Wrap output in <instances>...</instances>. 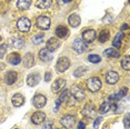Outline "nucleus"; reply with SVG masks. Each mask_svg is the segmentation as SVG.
<instances>
[{
	"label": "nucleus",
	"mask_w": 130,
	"mask_h": 129,
	"mask_svg": "<svg viewBox=\"0 0 130 129\" xmlns=\"http://www.w3.org/2000/svg\"><path fill=\"white\" fill-rule=\"evenodd\" d=\"M86 85H87V88L88 90L91 92H96L98 91V90L101 88V81H100L99 78L97 77H91L87 80V83H86Z\"/></svg>",
	"instance_id": "obj_1"
},
{
	"label": "nucleus",
	"mask_w": 130,
	"mask_h": 129,
	"mask_svg": "<svg viewBox=\"0 0 130 129\" xmlns=\"http://www.w3.org/2000/svg\"><path fill=\"white\" fill-rule=\"evenodd\" d=\"M69 67H70V60L67 57L59 58L57 61V64H56V69H57L58 72H64Z\"/></svg>",
	"instance_id": "obj_2"
},
{
	"label": "nucleus",
	"mask_w": 130,
	"mask_h": 129,
	"mask_svg": "<svg viewBox=\"0 0 130 129\" xmlns=\"http://www.w3.org/2000/svg\"><path fill=\"white\" fill-rule=\"evenodd\" d=\"M69 91L72 95L73 98H75L76 100H78V101L84 100L85 97H86V93L84 91V89H82L81 87H79V86H76V85L71 87V89H70Z\"/></svg>",
	"instance_id": "obj_3"
},
{
	"label": "nucleus",
	"mask_w": 130,
	"mask_h": 129,
	"mask_svg": "<svg viewBox=\"0 0 130 129\" xmlns=\"http://www.w3.org/2000/svg\"><path fill=\"white\" fill-rule=\"evenodd\" d=\"M60 124L63 126L64 128L70 129L73 127V125L76 124V117L72 115H66L60 119Z\"/></svg>",
	"instance_id": "obj_4"
},
{
	"label": "nucleus",
	"mask_w": 130,
	"mask_h": 129,
	"mask_svg": "<svg viewBox=\"0 0 130 129\" xmlns=\"http://www.w3.org/2000/svg\"><path fill=\"white\" fill-rule=\"evenodd\" d=\"M17 27H18V29L21 32H28L31 27V22L28 18L22 17V18H20L18 20V22H17Z\"/></svg>",
	"instance_id": "obj_5"
},
{
	"label": "nucleus",
	"mask_w": 130,
	"mask_h": 129,
	"mask_svg": "<svg viewBox=\"0 0 130 129\" xmlns=\"http://www.w3.org/2000/svg\"><path fill=\"white\" fill-rule=\"evenodd\" d=\"M72 49L78 52V54L85 52L87 50V43H86L82 39H76L75 41L72 42Z\"/></svg>",
	"instance_id": "obj_6"
},
{
	"label": "nucleus",
	"mask_w": 130,
	"mask_h": 129,
	"mask_svg": "<svg viewBox=\"0 0 130 129\" xmlns=\"http://www.w3.org/2000/svg\"><path fill=\"white\" fill-rule=\"evenodd\" d=\"M37 27L42 30H48L50 28V19L46 16H40L37 19Z\"/></svg>",
	"instance_id": "obj_7"
},
{
	"label": "nucleus",
	"mask_w": 130,
	"mask_h": 129,
	"mask_svg": "<svg viewBox=\"0 0 130 129\" xmlns=\"http://www.w3.org/2000/svg\"><path fill=\"white\" fill-rule=\"evenodd\" d=\"M82 115L87 117V118H94L96 117V108L91 104L86 105L84 109H82Z\"/></svg>",
	"instance_id": "obj_8"
},
{
	"label": "nucleus",
	"mask_w": 130,
	"mask_h": 129,
	"mask_svg": "<svg viewBox=\"0 0 130 129\" xmlns=\"http://www.w3.org/2000/svg\"><path fill=\"white\" fill-rule=\"evenodd\" d=\"M64 86H66V80L62 79V78H58V79L55 80V83H52L51 89L55 93H57L59 91H61V90L64 88Z\"/></svg>",
	"instance_id": "obj_9"
},
{
	"label": "nucleus",
	"mask_w": 130,
	"mask_h": 129,
	"mask_svg": "<svg viewBox=\"0 0 130 129\" xmlns=\"http://www.w3.org/2000/svg\"><path fill=\"white\" fill-rule=\"evenodd\" d=\"M46 120V114L42 111H37L31 116V121L35 125H41Z\"/></svg>",
	"instance_id": "obj_10"
},
{
	"label": "nucleus",
	"mask_w": 130,
	"mask_h": 129,
	"mask_svg": "<svg viewBox=\"0 0 130 129\" xmlns=\"http://www.w3.org/2000/svg\"><path fill=\"white\" fill-rule=\"evenodd\" d=\"M97 37V34L93 29H89V30H86L82 32V39L85 42H92Z\"/></svg>",
	"instance_id": "obj_11"
},
{
	"label": "nucleus",
	"mask_w": 130,
	"mask_h": 129,
	"mask_svg": "<svg viewBox=\"0 0 130 129\" xmlns=\"http://www.w3.org/2000/svg\"><path fill=\"white\" fill-rule=\"evenodd\" d=\"M47 102V98L43 95H36L32 99V104L36 108H42Z\"/></svg>",
	"instance_id": "obj_12"
},
{
	"label": "nucleus",
	"mask_w": 130,
	"mask_h": 129,
	"mask_svg": "<svg viewBox=\"0 0 130 129\" xmlns=\"http://www.w3.org/2000/svg\"><path fill=\"white\" fill-rule=\"evenodd\" d=\"M59 46H60V41L58 40V38L51 37L48 41H47V49H48L50 52L57 50V49L59 48Z\"/></svg>",
	"instance_id": "obj_13"
},
{
	"label": "nucleus",
	"mask_w": 130,
	"mask_h": 129,
	"mask_svg": "<svg viewBox=\"0 0 130 129\" xmlns=\"http://www.w3.org/2000/svg\"><path fill=\"white\" fill-rule=\"evenodd\" d=\"M119 80V75L116 71H108L106 75V81L109 85H116Z\"/></svg>",
	"instance_id": "obj_14"
},
{
	"label": "nucleus",
	"mask_w": 130,
	"mask_h": 129,
	"mask_svg": "<svg viewBox=\"0 0 130 129\" xmlns=\"http://www.w3.org/2000/svg\"><path fill=\"white\" fill-rule=\"evenodd\" d=\"M40 80H41V77L39 74H30L27 77V84H28V86H30V87L37 86V85L40 83Z\"/></svg>",
	"instance_id": "obj_15"
},
{
	"label": "nucleus",
	"mask_w": 130,
	"mask_h": 129,
	"mask_svg": "<svg viewBox=\"0 0 130 129\" xmlns=\"http://www.w3.org/2000/svg\"><path fill=\"white\" fill-rule=\"evenodd\" d=\"M17 78H18V74H17L16 71H8L7 74H6V77H5V83L7 85H13L16 83Z\"/></svg>",
	"instance_id": "obj_16"
},
{
	"label": "nucleus",
	"mask_w": 130,
	"mask_h": 129,
	"mask_svg": "<svg viewBox=\"0 0 130 129\" xmlns=\"http://www.w3.org/2000/svg\"><path fill=\"white\" fill-rule=\"evenodd\" d=\"M39 58L45 62H49V61L52 60V55L47 48H43L39 51Z\"/></svg>",
	"instance_id": "obj_17"
},
{
	"label": "nucleus",
	"mask_w": 130,
	"mask_h": 129,
	"mask_svg": "<svg viewBox=\"0 0 130 129\" xmlns=\"http://www.w3.org/2000/svg\"><path fill=\"white\" fill-rule=\"evenodd\" d=\"M35 64V57L31 52H28V54L25 55V58H23V66L26 68H31Z\"/></svg>",
	"instance_id": "obj_18"
},
{
	"label": "nucleus",
	"mask_w": 130,
	"mask_h": 129,
	"mask_svg": "<svg viewBox=\"0 0 130 129\" xmlns=\"http://www.w3.org/2000/svg\"><path fill=\"white\" fill-rule=\"evenodd\" d=\"M11 102H12L14 107H20L25 104V97L21 93H16V95H13L12 99H11Z\"/></svg>",
	"instance_id": "obj_19"
},
{
	"label": "nucleus",
	"mask_w": 130,
	"mask_h": 129,
	"mask_svg": "<svg viewBox=\"0 0 130 129\" xmlns=\"http://www.w3.org/2000/svg\"><path fill=\"white\" fill-rule=\"evenodd\" d=\"M127 91H128V88H121L120 91L118 93H115V95H111L110 97H109V100L110 101H117V100H120V99H122L123 97H125L127 95Z\"/></svg>",
	"instance_id": "obj_20"
},
{
	"label": "nucleus",
	"mask_w": 130,
	"mask_h": 129,
	"mask_svg": "<svg viewBox=\"0 0 130 129\" xmlns=\"http://www.w3.org/2000/svg\"><path fill=\"white\" fill-rule=\"evenodd\" d=\"M7 61L13 66H17L21 62V57L19 56V54H10L7 57Z\"/></svg>",
	"instance_id": "obj_21"
},
{
	"label": "nucleus",
	"mask_w": 130,
	"mask_h": 129,
	"mask_svg": "<svg viewBox=\"0 0 130 129\" xmlns=\"http://www.w3.org/2000/svg\"><path fill=\"white\" fill-rule=\"evenodd\" d=\"M68 22H69V25L71 26V27H78V26L80 25L81 20L78 14L72 13V14H70L69 18H68Z\"/></svg>",
	"instance_id": "obj_22"
},
{
	"label": "nucleus",
	"mask_w": 130,
	"mask_h": 129,
	"mask_svg": "<svg viewBox=\"0 0 130 129\" xmlns=\"http://www.w3.org/2000/svg\"><path fill=\"white\" fill-rule=\"evenodd\" d=\"M103 56H106V57H108V58H118L120 56V54L117 49L109 48V49H106V50L103 51Z\"/></svg>",
	"instance_id": "obj_23"
},
{
	"label": "nucleus",
	"mask_w": 130,
	"mask_h": 129,
	"mask_svg": "<svg viewBox=\"0 0 130 129\" xmlns=\"http://www.w3.org/2000/svg\"><path fill=\"white\" fill-rule=\"evenodd\" d=\"M31 6V0H18L17 2V7L20 10H27Z\"/></svg>",
	"instance_id": "obj_24"
},
{
	"label": "nucleus",
	"mask_w": 130,
	"mask_h": 129,
	"mask_svg": "<svg viewBox=\"0 0 130 129\" xmlns=\"http://www.w3.org/2000/svg\"><path fill=\"white\" fill-rule=\"evenodd\" d=\"M25 45V40L21 37H14L11 39V46L14 48H22Z\"/></svg>",
	"instance_id": "obj_25"
},
{
	"label": "nucleus",
	"mask_w": 130,
	"mask_h": 129,
	"mask_svg": "<svg viewBox=\"0 0 130 129\" xmlns=\"http://www.w3.org/2000/svg\"><path fill=\"white\" fill-rule=\"evenodd\" d=\"M52 5V0H37L36 6L40 9H47Z\"/></svg>",
	"instance_id": "obj_26"
},
{
	"label": "nucleus",
	"mask_w": 130,
	"mask_h": 129,
	"mask_svg": "<svg viewBox=\"0 0 130 129\" xmlns=\"http://www.w3.org/2000/svg\"><path fill=\"white\" fill-rule=\"evenodd\" d=\"M56 35L58 38H64L68 35V29L64 26H58L56 29Z\"/></svg>",
	"instance_id": "obj_27"
},
{
	"label": "nucleus",
	"mask_w": 130,
	"mask_h": 129,
	"mask_svg": "<svg viewBox=\"0 0 130 129\" xmlns=\"http://www.w3.org/2000/svg\"><path fill=\"white\" fill-rule=\"evenodd\" d=\"M123 37H125V36H123L122 32H119V34H117L116 37H115V39H113V42H112L113 47H116V48H119V47L121 46V40H122Z\"/></svg>",
	"instance_id": "obj_28"
},
{
	"label": "nucleus",
	"mask_w": 130,
	"mask_h": 129,
	"mask_svg": "<svg viewBox=\"0 0 130 129\" xmlns=\"http://www.w3.org/2000/svg\"><path fill=\"white\" fill-rule=\"evenodd\" d=\"M121 67H122L125 70H130V57L129 56H125L121 60Z\"/></svg>",
	"instance_id": "obj_29"
},
{
	"label": "nucleus",
	"mask_w": 130,
	"mask_h": 129,
	"mask_svg": "<svg viewBox=\"0 0 130 129\" xmlns=\"http://www.w3.org/2000/svg\"><path fill=\"white\" fill-rule=\"evenodd\" d=\"M69 96H70V91H69V89H64L63 91L60 93V97L58 98V100L60 101V102L68 101V100H69Z\"/></svg>",
	"instance_id": "obj_30"
},
{
	"label": "nucleus",
	"mask_w": 130,
	"mask_h": 129,
	"mask_svg": "<svg viewBox=\"0 0 130 129\" xmlns=\"http://www.w3.org/2000/svg\"><path fill=\"white\" fill-rule=\"evenodd\" d=\"M110 38V34H109L108 30H102L100 32V36H99V41L100 42H106L108 41V39Z\"/></svg>",
	"instance_id": "obj_31"
},
{
	"label": "nucleus",
	"mask_w": 130,
	"mask_h": 129,
	"mask_svg": "<svg viewBox=\"0 0 130 129\" xmlns=\"http://www.w3.org/2000/svg\"><path fill=\"white\" fill-rule=\"evenodd\" d=\"M109 110H110V102H109V101L103 102L101 106H100V108H99V112L101 114V115H103V114H107Z\"/></svg>",
	"instance_id": "obj_32"
},
{
	"label": "nucleus",
	"mask_w": 130,
	"mask_h": 129,
	"mask_svg": "<svg viewBox=\"0 0 130 129\" xmlns=\"http://www.w3.org/2000/svg\"><path fill=\"white\" fill-rule=\"evenodd\" d=\"M32 42L35 45H40V43L43 42V35L42 34H38L36 35L34 38H32Z\"/></svg>",
	"instance_id": "obj_33"
},
{
	"label": "nucleus",
	"mask_w": 130,
	"mask_h": 129,
	"mask_svg": "<svg viewBox=\"0 0 130 129\" xmlns=\"http://www.w3.org/2000/svg\"><path fill=\"white\" fill-rule=\"evenodd\" d=\"M88 60L90 61V62H92V63H98L101 61V58H100V56L98 55H93V54H91L88 56Z\"/></svg>",
	"instance_id": "obj_34"
},
{
	"label": "nucleus",
	"mask_w": 130,
	"mask_h": 129,
	"mask_svg": "<svg viewBox=\"0 0 130 129\" xmlns=\"http://www.w3.org/2000/svg\"><path fill=\"white\" fill-rule=\"evenodd\" d=\"M88 70L87 67H79L78 69L75 70V72H73V75H75V77H80V76H82L85 74L86 71Z\"/></svg>",
	"instance_id": "obj_35"
},
{
	"label": "nucleus",
	"mask_w": 130,
	"mask_h": 129,
	"mask_svg": "<svg viewBox=\"0 0 130 129\" xmlns=\"http://www.w3.org/2000/svg\"><path fill=\"white\" fill-rule=\"evenodd\" d=\"M6 52H7V45H0V59L4 58Z\"/></svg>",
	"instance_id": "obj_36"
},
{
	"label": "nucleus",
	"mask_w": 130,
	"mask_h": 129,
	"mask_svg": "<svg viewBox=\"0 0 130 129\" xmlns=\"http://www.w3.org/2000/svg\"><path fill=\"white\" fill-rule=\"evenodd\" d=\"M129 120H130L129 114H127L126 117H125V119H123V124H125V127H126V128H129V126H130V124H129Z\"/></svg>",
	"instance_id": "obj_37"
},
{
	"label": "nucleus",
	"mask_w": 130,
	"mask_h": 129,
	"mask_svg": "<svg viewBox=\"0 0 130 129\" xmlns=\"http://www.w3.org/2000/svg\"><path fill=\"white\" fill-rule=\"evenodd\" d=\"M42 129H52V122L51 121H47L46 124H43Z\"/></svg>",
	"instance_id": "obj_38"
},
{
	"label": "nucleus",
	"mask_w": 130,
	"mask_h": 129,
	"mask_svg": "<svg viewBox=\"0 0 130 129\" xmlns=\"http://www.w3.org/2000/svg\"><path fill=\"white\" fill-rule=\"evenodd\" d=\"M101 120H102V118H101V117H97L96 121H94V124H93V127L96 128V129L99 127V125H100V122H101Z\"/></svg>",
	"instance_id": "obj_39"
},
{
	"label": "nucleus",
	"mask_w": 130,
	"mask_h": 129,
	"mask_svg": "<svg viewBox=\"0 0 130 129\" xmlns=\"http://www.w3.org/2000/svg\"><path fill=\"white\" fill-rule=\"evenodd\" d=\"M51 77H52V75H51V72H46V75H45V81L46 83H49L50 80H51Z\"/></svg>",
	"instance_id": "obj_40"
},
{
	"label": "nucleus",
	"mask_w": 130,
	"mask_h": 129,
	"mask_svg": "<svg viewBox=\"0 0 130 129\" xmlns=\"http://www.w3.org/2000/svg\"><path fill=\"white\" fill-rule=\"evenodd\" d=\"M85 127H86L85 122L84 121H80V122H79V125H78V127H77V129H85Z\"/></svg>",
	"instance_id": "obj_41"
},
{
	"label": "nucleus",
	"mask_w": 130,
	"mask_h": 129,
	"mask_svg": "<svg viewBox=\"0 0 130 129\" xmlns=\"http://www.w3.org/2000/svg\"><path fill=\"white\" fill-rule=\"evenodd\" d=\"M127 29H128V25H126L125 23V25L121 26V30H127Z\"/></svg>",
	"instance_id": "obj_42"
},
{
	"label": "nucleus",
	"mask_w": 130,
	"mask_h": 129,
	"mask_svg": "<svg viewBox=\"0 0 130 129\" xmlns=\"http://www.w3.org/2000/svg\"><path fill=\"white\" fill-rule=\"evenodd\" d=\"M61 1H62V2H63V4H68V2L72 1V0H61Z\"/></svg>",
	"instance_id": "obj_43"
},
{
	"label": "nucleus",
	"mask_w": 130,
	"mask_h": 129,
	"mask_svg": "<svg viewBox=\"0 0 130 129\" xmlns=\"http://www.w3.org/2000/svg\"><path fill=\"white\" fill-rule=\"evenodd\" d=\"M0 41H1V37H0Z\"/></svg>",
	"instance_id": "obj_44"
},
{
	"label": "nucleus",
	"mask_w": 130,
	"mask_h": 129,
	"mask_svg": "<svg viewBox=\"0 0 130 129\" xmlns=\"http://www.w3.org/2000/svg\"><path fill=\"white\" fill-rule=\"evenodd\" d=\"M56 129H57V128H56Z\"/></svg>",
	"instance_id": "obj_45"
},
{
	"label": "nucleus",
	"mask_w": 130,
	"mask_h": 129,
	"mask_svg": "<svg viewBox=\"0 0 130 129\" xmlns=\"http://www.w3.org/2000/svg\"><path fill=\"white\" fill-rule=\"evenodd\" d=\"M16 129H17V128H16Z\"/></svg>",
	"instance_id": "obj_46"
}]
</instances>
